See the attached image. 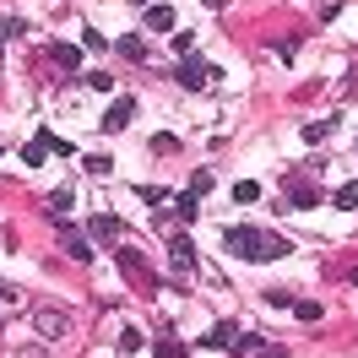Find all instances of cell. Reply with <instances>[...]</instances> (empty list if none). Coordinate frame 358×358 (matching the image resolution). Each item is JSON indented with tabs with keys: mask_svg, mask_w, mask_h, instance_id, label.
I'll use <instances>...</instances> for the list:
<instances>
[{
	"mask_svg": "<svg viewBox=\"0 0 358 358\" xmlns=\"http://www.w3.org/2000/svg\"><path fill=\"white\" fill-rule=\"evenodd\" d=\"M223 245L228 255H239V261H255V266H266V261H288L293 245L282 234H266V228H223Z\"/></svg>",
	"mask_w": 358,
	"mask_h": 358,
	"instance_id": "cell-1",
	"label": "cell"
},
{
	"mask_svg": "<svg viewBox=\"0 0 358 358\" xmlns=\"http://www.w3.org/2000/svg\"><path fill=\"white\" fill-rule=\"evenodd\" d=\"M174 82H179V87H190V92L201 87V82H206V87H217V82H223V71H217V66H206L201 55L190 49V55H185V66L174 71Z\"/></svg>",
	"mask_w": 358,
	"mask_h": 358,
	"instance_id": "cell-2",
	"label": "cell"
},
{
	"mask_svg": "<svg viewBox=\"0 0 358 358\" xmlns=\"http://www.w3.org/2000/svg\"><path fill=\"white\" fill-rule=\"evenodd\" d=\"M27 320H33V331L44 336V342H55V336L71 331V315L60 310V304H33V315H27Z\"/></svg>",
	"mask_w": 358,
	"mask_h": 358,
	"instance_id": "cell-3",
	"label": "cell"
},
{
	"mask_svg": "<svg viewBox=\"0 0 358 358\" xmlns=\"http://www.w3.org/2000/svg\"><path fill=\"white\" fill-rule=\"evenodd\" d=\"M55 234H60V250H66L71 261H82V266L92 261V245H87V234H82V228L71 223V217H55Z\"/></svg>",
	"mask_w": 358,
	"mask_h": 358,
	"instance_id": "cell-4",
	"label": "cell"
},
{
	"mask_svg": "<svg viewBox=\"0 0 358 358\" xmlns=\"http://www.w3.org/2000/svg\"><path fill=\"white\" fill-rule=\"evenodd\" d=\"M120 271H125V282H131V288L157 293V271H147V255H136V250H120Z\"/></svg>",
	"mask_w": 358,
	"mask_h": 358,
	"instance_id": "cell-5",
	"label": "cell"
},
{
	"mask_svg": "<svg viewBox=\"0 0 358 358\" xmlns=\"http://www.w3.org/2000/svg\"><path fill=\"white\" fill-rule=\"evenodd\" d=\"M282 196H288L293 206H320V190H315L299 169H288V174H282Z\"/></svg>",
	"mask_w": 358,
	"mask_h": 358,
	"instance_id": "cell-6",
	"label": "cell"
},
{
	"mask_svg": "<svg viewBox=\"0 0 358 358\" xmlns=\"http://www.w3.org/2000/svg\"><path fill=\"white\" fill-rule=\"evenodd\" d=\"M114 55H120V60H131V66H147V60H152V49H147V38H141V33H125V38H114Z\"/></svg>",
	"mask_w": 358,
	"mask_h": 358,
	"instance_id": "cell-7",
	"label": "cell"
},
{
	"mask_svg": "<svg viewBox=\"0 0 358 358\" xmlns=\"http://www.w3.org/2000/svg\"><path fill=\"white\" fill-rule=\"evenodd\" d=\"M169 261H174V271L185 277V271L196 266V245H190L185 234H174V239H169Z\"/></svg>",
	"mask_w": 358,
	"mask_h": 358,
	"instance_id": "cell-8",
	"label": "cell"
},
{
	"mask_svg": "<svg viewBox=\"0 0 358 358\" xmlns=\"http://www.w3.org/2000/svg\"><path fill=\"white\" fill-rule=\"evenodd\" d=\"M131 120H136V98H120V103H114V109L109 114H103V131H125V125H131Z\"/></svg>",
	"mask_w": 358,
	"mask_h": 358,
	"instance_id": "cell-9",
	"label": "cell"
},
{
	"mask_svg": "<svg viewBox=\"0 0 358 358\" xmlns=\"http://www.w3.org/2000/svg\"><path fill=\"white\" fill-rule=\"evenodd\" d=\"M141 22H147V33H174V6H147Z\"/></svg>",
	"mask_w": 358,
	"mask_h": 358,
	"instance_id": "cell-10",
	"label": "cell"
},
{
	"mask_svg": "<svg viewBox=\"0 0 358 358\" xmlns=\"http://www.w3.org/2000/svg\"><path fill=\"white\" fill-rule=\"evenodd\" d=\"M87 234L98 239V245H120V234H125V228H120V217H92Z\"/></svg>",
	"mask_w": 358,
	"mask_h": 358,
	"instance_id": "cell-11",
	"label": "cell"
},
{
	"mask_svg": "<svg viewBox=\"0 0 358 358\" xmlns=\"http://www.w3.org/2000/svg\"><path fill=\"white\" fill-rule=\"evenodd\" d=\"M49 60H55L60 71H71V76H76V66H82V49H76V44H49Z\"/></svg>",
	"mask_w": 358,
	"mask_h": 358,
	"instance_id": "cell-12",
	"label": "cell"
},
{
	"mask_svg": "<svg viewBox=\"0 0 358 358\" xmlns=\"http://www.w3.org/2000/svg\"><path fill=\"white\" fill-rule=\"evenodd\" d=\"M234 336H239V326H234V320H217V326L206 331V348H223V353H228V342H234Z\"/></svg>",
	"mask_w": 358,
	"mask_h": 358,
	"instance_id": "cell-13",
	"label": "cell"
},
{
	"mask_svg": "<svg viewBox=\"0 0 358 358\" xmlns=\"http://www.w3.org/2000/svg\"><path fill=\"white\" fill-rule=\"evenodd\" d=\"M196 212H201V196H196V190H185V196L174 201V217H179V223H196Z\"/></svg>",
	"mask_w": 358,
	"mask_h": 358,
	"instance_id": "cell-14",
	"label": "cell"
},
{
	"mask_svg": "<svg viewBox=\"0 0 358 358\" xmlns=\"http://www.w3.org/2000/svg\"><path fill=\"white\" fill-rule=\"evenodd\" d=\"M49 212H55V217H66V212H71V206H76V196H71V185H60V190H49Z\"/></svg>",
	"mask_w": 358,
	"mask_h": 358,
	"instance_id": "cell-15",
	"label": "cell"
},
{
	"mask_svg": "<svg viewBox=\"0 0 358 358\" xmlns=\"http://www.w3.org/2000/svg\"><path fill=\"white\" fill-rule=\"evenodd\" d=\"M331 206H336V212H358V179H348V185L336 190V196H331Z\"/></svg>",
	"mask_w": 358,
	"mask_h": 358,
	"instance_id": "cell-16",
	"label": "cell"
},
{
	"mask_svg": "<svg viewBox=\"0 0 358 358\" xmlns=\"http://www.w3.org/2000/svg\"><path fill=\"white\" fill-rule=\"evenodd\" d=\"M331 131H336V114H331V120H315V125H304V141H310V147H320Z\"/></svg>",
	"mask_w": 358,
	"mask_h": 358,
	"instance_id": "cell-17",
	"label": "cell"
},
{
	"mask_svg": "<svg viewBox=\"0 0 358 358\" xmlns=\"http://www.w3.org/2000/svg\"><path fill=\"white\" fill-rule=\"evenodd\" d=\"M288 310L299 315V320H304V326H315V320H320V315H326V310H320V304H315V299H293Z\"/></svg>",
	"mask_w": 358,
	"mask_h": 358,
	"instance_id": "cell-18",
	"label": "cell"
},
{
	"mask_svg": "<svg viewBox=\"0 0 358 358\" xmlns=\"http://www.w3.org/2000/svg\"><path fill=\"white\" fill-rule=\"evenodd\" d=\"M44 157H49V147H44V136H33V141H27V147H22V163H27V169H38V163H44Z\"/></svg>",
	"mask_w": 358,
	"mask_h": 358,
	"instance_id": "cell-19",
	"label": "cell"
},
{
	"mask_svg": "<svg viewBox=\"0 0 358 358\" xmlns=\"http://www.w3.org/2000/svg\"><path fill=\"white\" fill-rule=\"evenodd\" d=\"M255 348H261V336H255V331H239L234 342H228V353H239V358H245V353H255Z\"/></svg>",
	"mask_w": 358,
	"mask_h": 358,
	"instance_id": "cell-20",
	"label": "cell"
},
{
	"mask_svg": "<svg viewBox=\"0 0 358 358\" xmlns=\"http://www.w3.org/2000/svg\"><path fill=\"white\" fill-rule=\"evenodd\" d=\"M234 201L245 206V201H261V185H255V179H239V185H234Z\"/></svg>",
	"mask_w": 358,
	"mask_h": 358,
	"instance_id": "cell-21",
	"label": "cell"
},
{
	"mask_svg": "<svg viewBox=\"0 0 358 358\" xmlns=\"http://www.w3.org/2000/svg\"><path fill=\"white\" fill-rule=\"evenodd\" d=\"M136 196H141L147 206H163V201H169V190H163V185H136Z\"/></svg>",
	"mask_w": 358,
	"mask_h": 358,
	"instance_id": "cell-22",
	"label": "cell"
},
{
	"mask_svg": "<svg viewBox=\"0 0 358 358\" xmlns=\"http://www.w3.org/2000/svg\"><path fill=\"white\" fill-rule=\"evenodd\" d=\"M120 353H141V331H136V326L120 331Z\"/></svg>",
	"mask_w": 358,
	"mask_h": 358,
	"instance_id": "cell-23",
	"label": "cell"
},
{
	"mask_svg": "<svg viewBox=\"0 0 358 358\" xmlns=\"http://www.w3.org/2000/svg\"><path fill=\"white\" fill-rule=\"evenodd\" d=\"M38 136H44V147H49V152H60V157H76V147H71V141H60V136H49V131H38Z\"/></svg>",
	"mask_w": 358,
	"mask_h": 358,
	"instance_id": "cell-24",
	"label": "cell"
},
{
	"mask_svg": "<svg viewBox=\"0 0 358 358\" xmlns=\"http://www.w3.org/2000/svg\"><path fill=\"white\" fill-rule=\"evenodd\" d=\"M82 169H87V174H98V179L114 174V163H109V157H82Z\"/></svg>",
	"mask_w": 358,
	"mask_h": 358,
	"instance_id": "cell-25",
	"label": "cell"
},
{
	"mask_svg": "<svg viewBox=\"0 0 358 358\" xmlns=\"http://www.w3.org/2000/svg\"><path fill=\"white\" fill-rule=\"evenodd\" d=\"M22 33H27L22 17H6V22H0V38H22Z\"/></svg>",
	"mask_w": 358,
	"mask_h": 358,
	"instance_id": "cell-26",
	"label": "cell"
},
{
	"mask_svg": "<svg viewBox=\"0 0 358 358\" xmlns=\"http://www.w3.org/2000/svg\"><path fill=\"white\" fill-rule=\"evenodd\" d=\"M82 49H109V38H103L98 27H82Z\"/></svg>",
	"mask_w": 358,
	"mask_h": 358,
	"instance_id": "cell-27",
	"label": "cell"
},
{
	"mask_svg": "<svg viewBox=\"0 0 358 358\" xmlns=\"http://www.w3.org/2000/svg\"><path fill=\"white\" fill-rule=\"evenodd\" d=\"M87 87H92V92H114V76H109V71H92Z\"/></svg>",
	"mask_w": 358,
	"mask_h": 358,
	"instance_id": "cell-28",
	"label": "cell"
},
{
	"mask_svg": "<svg viewBox=\"0 0 358 358\" xmlns=\"http://www.w3.org/2000/svg\"><path fill=\"white\" fill-rule=\"evenodd\" d=\"M152 353H157V358H185V348H179V342H174V336H163V342H157V348H152Z\"/></svg>",
	"mask_w": 358,
	"mask_h": 358,
	"instance_id": "cell-29",
	"label": "cell"
},
{
	"mask_svg": "<svg viewBox=\"0 0 358 358\" xmlns=\"http://www.w3.org/2000/svg\"><path fill=\"white\" fill-rule=\"evenodd\" d=\"M147 147H152V152H163V157H169V152H179V141H174V136H152Z\"/></svg>",
	"mask_w": 358,
	"mask_h": 358,
	"instance_id": "cell-30",
	"label": "cell"
},
{
	"mask_svg": "<svg viewBox=\"0 0 358 358\" xmlns=\"http://www.w3.org/2000/svg\"><path fill=\"white\" fill-rule=\"evenodd\" d=\"M255 358H288V348H271V342H261V348H255Z\"/></svg>",
	"mask_w": 358,
	"mask_h": 358,
	"instance_id": "cell-31",
	"label": "cell"
},
{
	"mask_svg": "<svg viewBox=\"0 0 358 358\" xmlns=\"http://www.w3.org/2000/svg\"><path fill=\"white\" fill-rule=\"evenodd\" d=\"M0 299H6V304H17V288H11L6 277H0Z\"/></svg>",
	"mask_w": 358,
	"mask_h": 358,
	"instance_id": "cell-32",
	"label": "cell"
},
{
	"mask_svg": "<svg viewBox=\"0 0 358 358\" xmlns=\"http://www.w3.org/2000/svg\"><path fill=\"white\" fill-rule=\"evenodd\" d=\"M17 358H44V348H22V353H17Z\"/></svg>",
	"mask_w": 358,
	"mask_h": 358,
	"instance_id": "cell-33",
	"label": "cell"
},
{
	"mask_svg": "<svg viewBox=\"0 0 358 358\" xmlns=\"http://www.w3.org/2000/svg\"><path fill=\"white\" fill-rule=\"evenodd\" d=\"M201 6H206V11H223V6H228V0H201Z\"/></svg>",
	"mask_w": 358,
	"mask_h": 358,
	"instance_id": "cell-34",
	"label": "cell"
},
{
	"mask_svg": "<svg viewBox=\"0 0 358 358\" xmlns=\"http://www.w3.org/2000/svg\"><path fill=\"white\" fill-rule=\"evenodd\" d=\"M0 331H6V320H0Z\"/></svg>",
	"mask_w": 358,
	"mask_h": 358,
	"instance_id": "cell-35",
	"label": "cell"
}]
</instances>
